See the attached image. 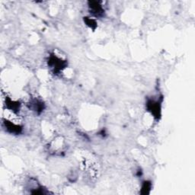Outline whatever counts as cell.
<instances>
[{
	"label": "cell",
	"instance_id": "6da1fadb",
	"mask_svg": "<svg viewBox=\"0 0 195 195\" xmlns=\"http://www.w3.org/2000/svg\"><path fill=\"white\" fill-rule=\"evenodd\" d=\"M95 6H93L92 3H91V6H90L91 8V12H92L93 15H95V16H99L101 15L103 12V8H101V6L98 5V3L95 2Z\"/></svg>",
	"mask_w": 195,
	"mask_h": 195
}]
</instances>
